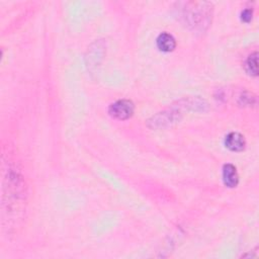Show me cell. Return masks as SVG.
Instances as JSON below:
<instances>
[{
  "label": "cell",
  "mask_w": 259,
  "mask_h": 259,
  "mask_svg": "<svg viewBox=\"0 0 259 259\" xmlns=\"http://www.w3.org/2000/svg\"><path fill=\"white\" fill-rule=\"evenodd\" d=\"M135 111V105L131 100L120 99L112 104L108 108L109 114L117 119H127L133 115Z\"/></svg>",
  "instance_id": "cell-1"
},
{
  "label": "cell",
  "mask_w": 259,
  "mask_h": 259,
  "mask_svg": "<svg viewBox=\"0 0 259 259\" xmlns=\"http://www.w3.org/2000/svg\"><path fill=\"white\" fill-rule=\"evenodd\" d=\"M225 146L233 152L243 151L246 146V141L243 135L237 132H232L228 134L225 138Z\"/></svg>",
  "instance_id": "cell-2"
},
{
  "label": "cell",
  "mask_w": 259,
  "mask_h": 259,
  "mask_svg": "<svg viewBox=\"0 0 259 259\" xmlns=\"http://www.w3.org/2000/svg\"><path fill=\"white\" fill-rule=\"evenodd\" d=\"M223 181L224 184L230 188L236 187L239 182V175L237 169L232 164H225L223 167Z\"/></svg>",
  "instance_id": "cell-3"
},
{
  "label": "cell",
  "mask_w": 259,
  "mask_h": 259,
  "mask_svg": "<svg viewBox=\"0 0 259 259\" xmlns=\"http://www.w3.org/2000/svg\"><path fill=\"white\" fill-rule=\"evenodd\" d=\"M156 44L158 49L164 53L172 52L176 47V41L174 37L168 33L160 34L156 40Z\"/></svg>",
  "instance_id": "cell-4"
},
{
  "label": "cell",
  "mask_w": 259,
  "mask_h": 259,
  "mask_svg": "<svg viewBox=\"0 0 259 259\" xmlns=\"http://www.w3.org/2000/svg\"><path fill=\"white\" fill-rule=\"evenodd\" d=\"M257 60H258L257 53L255 52L252 55H250L246 61V70L252 76L258 75V61Z\"/></svg>",
  "instance_id": "cell-5"
},
{
  "label": "cell",
  "mask_w": 259,
  "mask_h": 259,
  "mask_svg": "<svg viewBox=\"0 0 259 259\" xmlns=\"http://www.w3.org/2000/svg\"><path fill=\"white\" fill-rule=\"evenodd\" d=\"M252 11L247 9V10H244L241 14V20L244 22V23H250L251 20H252Z\"/></svg>",
  "instance_id": "cell-6"
}]
</instances>
